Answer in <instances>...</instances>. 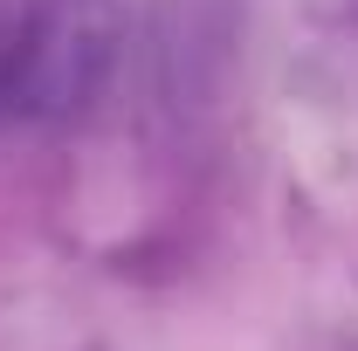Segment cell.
Returning <instances> with one entry per match:
<instances>
[{
	"mask_svg": "<svg viewBox=\"0 0 358 351\" xmlns=\"http://www.w3.org/2000/svg\"><path fill=\"white\" fill-rule=\"evenodd\" d=\"M124 0H0V131H69L110 96Z\"/></svg>",
	"mask_w": 358,
	"mask_h": 351,
	"instance_id": "1",
	"label": "cell"
}]
</instances>
